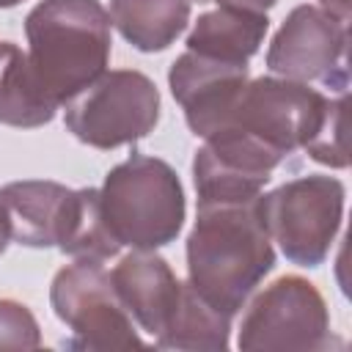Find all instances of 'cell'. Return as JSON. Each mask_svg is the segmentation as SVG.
<instances>
[{
    "label": "cell",
    "instance_id": "cell-1",
    "mask_svg": "<svg viewBox=\"0 0 352 352\" xmlns=\"http://www.w3.org/2000/svg\"><path fill=\"white\" fill-rule=\"evenodd\" d=\"M275 267L261 195L239 204H198L187 236V283L234 316Z\"/></svg>",
    "mask_w": 352,
    "mask_h": 352
},
{
    "label": "cell",
    "instance_id": "cell-3",
    "mask_svg": "<svg viewBox=\"0 0 352 352\" xmlns=\"http://www.w3.org/2000/svg\"><path fill=\"white\" fill-rule=\"evenodd\" d=\"M99 198L107 228L121 248L157 250L182 234L187 214L184 187L176 170L160 157L132 151L110 168Z\"/></svg>",
    "mask_w": 352,
    "mask_h": 352
},
{
    "label": "cell",
    "instance_id": "cell-22",
    "mask_svg": "<svg viewBox=\"0 0 352 352\" xmlns=\"http://www.w3.org/2000/svg\"><path fill=\"white\" fill-rule=\"evenodd\" d=\"M319 8H324L327 14H333L336 19L349 25V14H352V0H319Z\"/></svg>",
    "mask_w": 352,
    "mask_h": 352
},
{
    "label": "cell",
    "instance_id": "cell-7",
    "mask_svg": "<svg viewBox=\"0 0 352 352\" xmlns=\"http://www.w3.org/2000/svg\"><path fill=\"white\" fill-rule=\"evenodd\" d=\"M242 308L236 346L245 352H316L330 344L327 302L308 278L280 275Z\"/></svg>",
    "mask_w": 352,
    "mask_h": 352
},
{
    "label": "cell",
    "instance_id": "cell-12",
    "mask_svg": "<svg viewBox=\"0 0 352 352\" xmlns=\"http://www.w3.org/2000/svg\"><path fill=\"white\" fill-rule=\"evenodd\" d=\"M113 286L132 322L154 341L170 324L184 283L157 250H132L110 272Z\"/></svg>",
    "mask_w": 352,
    "mask_h": 352
},
{
    "label": "cell",
    "instance_id": "cell-4",
    "mask_svg": "<svg viewBox=\"0 0 352 352\" xmlns=\"http://www.w3.org/2000/svg\"><path fill=\"white\" fill-rule=\"evenodd\" d=\"M66 129L91 148H118L154 132L160 121V91L138 69L99 74L63 104Z\"/></svg>",
    "mask_w": 352,
    "mask_h": 352
},
{
    "label": "cell",
    "instance_id": "cell-24",
    "mask_svg": "<svg viewBox=\"0 0 352 352\" xmlns=\"http://www.w3.org/2000/svg\"><path fill=\"white\" fill-rule=\"evenodd\" d=\"M22 0H0V8H14V6H19Z\"/></svg>",
    "mask_w": 352,
    "mask_h": 352
},
{
    "label": "cell",
    "instance_id": "cell-2",
    "mask_svg": "<svg viewBox=\"0 0 352 352\" xmlns=\"http://www.w3.org/2000/svg\"><path fill=\"white\" fill-rule=\"evenodd\" d=\"M110 25L99 0H41L25 16L30 69L58 107L107 72Z\"/></svg>",
    "mask_w": 352,
    "mask_h": 352
},
{
    "label": "cell",
    "instance_id": "cell-20",
    "mask_svg": "<svg viewBox=\"0 0 352 352\" xmlns=\"http://www.w3.org/2000/svg\"><path fill=\"white\" fill-rule=\"evenodd\" d=\"M41 346V330L25 302L0 300V349H36Z\"/></svg>",
    "mask_w": 352,
    "mask_h": 352
},
{
    "label": "cell",
    "instance_id": "cell-17",
    "mask_svg": "<svg viewBox=\"0 0 352 352\" xmlns=\"http://www.w3.org/2000/svg\"><path fill=\"white\" fill-rule=\"evenodd\" d=\"M231 336V316L206 302L190 283L182 289V300L165 333L154 341L160 349L187 352H226Z\"/></svg>",
    "mask_w": 352,
    "mask_h": 352
},
{
    "label": "cell",
    "instance_id": "cell-19",
    "mask_svg": "<svg viewBox=\"0 0 352 352\" xmlns=\"http://www.w3.org/2000/svg\"><path fill=\"white\" fill-rule=\"evenodd\" d=\"M344 110H346V94H333L319 132L302 148L314 162L327 165V168H346L349 165L346 138H344Z\"/></svg>",
    "mask_w": 352,
    "mask_h": 352
},
{
    "label": "cell",
    "instance_id": "cell-10",
    "mask_svg": "<svg viewBox=\"0 0 352 352\" xmlns=\"http://www.w3.org/2000/svg\"><path fill=\"white\" fill-rule=\"evenodd\" d=\"M286 157L239 126H223L204 138L192 160L198 204L253 201Z\"/></svg>",
    "mask_w": 352,
    "mask_h": 352
},
{
    "label": "cell",
    "instance_id": "cell-9",
    "mask_svg": "<svg viewBox=\"0 0 352 352\" xmlns=\"http://www.w3.org/2000/svg\"><path fill=\"white\" fill-rule=\"evenodd\" d=\"M333 94H322L305 82L286 77L248 80L236 110L226 126H239L283 157L305 148L319 132Z\"/></svg>",
    "mask_w": 352,
    "mask_h": 352
},
{
    "label": "cell",
    "instance_id": "cell-13",
    "mask_svg": "<svg viewBox=\"0 0 352 352\" xmlns=\"http://www.w3.org/2000/svg\"><path fill=\"white\" fill-rule=\"evenodd\" d=\"M11 239L25 248H58L72 187L50 179H22L0 187Z\"/></svg>",
    "mask_w": 352,
    "mask_h": 352
},
{
    "label": "cell",
    "instance_id": "cell-21",
    "mask_svg": "<svg viewBox=\"0 0 352 352\" xmlns=\"http://www.w3.org/2000/svg\"><path fill=\"white\" fill-rule=\"evenodd\" d=\"M198 3H217V6H228V8H245V11L267 14L278 0H198Z\"/></svg>",
    "mask_w": 352,
    "mask_h": 352
},
{
    "label": "cell",
    "instance_id": "cell-8",
    "mask_svg": "<svg viewBox=\"0 0 352 352\" xmlns=\"http://www.w3.org/2000/svg\"><path fill=\"white\" fill-rule=\"evenodd\" d=\"M349 25L319 6L302 3L289 11L267 50V69L275 77L319 82L330 94H346L349 85Z\"/></svg>",
    "mask_w": 352,
    "mask_h": 352
},
{
    "label": "cell",
    "instance_id": "cell-14",
    "mask_svg": "<svg viewBox=\"0 0 352 352\" xmlns=\"http://www.w3.org/2000/svg\"><path fill=\"white\" fill-rule=\"evenodd\" d=\"M267 30H270L267 14L217 6L214 11H204L192 22V30L187 36V50L228 63H248L264 44Z\"/></svg>",
    "mask_w": 352,
    "mask_h": 352
},
{
    "label": "cell",
    "instance_id": "cell-6",
    "mask_svg": "<svg viewBox=\"0 0 352 352\" xmlns=\"http://www.w3.org/2000/svg\"><path fill=\"white\" fill-rule=\"evenodd\" d=\"M50 302L55 316L72 330L66 341L69 349L99 352L143 346L102 261L74 258V264L60 267L50 286Z\"/></svg>",
    "mask_w": 352,
    "mask_h": 352
},
{
    "label": "cell",
    "instance_id": "cell-16",
    "mask_svg": "<svg viewBox=\"0 0 352 352\" xmlns=\"http://www.w3.org/2000/svg\"><path fill=\"white\" fill-rule=\"evenodd\" d=\"M110 22L140 52L168 50L190 22V0H110Z\"/></svg>",
    "mask_w": 352,
    "mask_h": 352
},
{
    "label": "cell",
    "instance_id": "cell-11",
    "mask_svg": "<svg viewBox=\"0 0 352 352\" xmlns=\"http://www.w3.org/2000/svg\"><path fill=\"white\" fill-rule=\"evenodd\" d=\"M248 80V63H228L192 50H184L168 72L170 94L195 138H209L231 121Z\"/></svg>",
    "mask_w": 352,
    "mask_h": 352
},
{
    "label": "cell",
    "instance_id": "cell-5",
    "mask_svg": "<svg viewBox=\"0 0 352 352\" xmlns=\"http://www.w3.org/2000/svg\"><path fill=\"white\" fill-rule=\"evenodd\" d=\"M346 190L336 176L311 173L261 195L270 239L297 267H319L341 228Z\"/></svg>",
    "mask_w": 352,
    "mask_h": 352
},
{
    "label": "cell",
    "instance_id": "cell-18",
    "mask_svg": "<svg viewBox=\"0 0 352 352\" xmlns=\"http://www.w3.org/2000/svg\"><path fill=\"white\" fill-rule=\"evenodd\" d=\"M58 250L72 258H91V261H107L118 256L121 245L107 228L102 198L96 187L72 190V201L66 209L63 231L58 239Z\"/></svg>",
    "mask_w": 352,
    "mask_h": 352
},
{
    "label": "cell",
    "instance_id": "cell-23",
    "mask_svg": "<svg viewBox=\"0 0 352 352\" xmlns=\"http://www.w3.org/2000/svg\"><path fill=\"white\" fill-rule=\"evenodd\" d=\"M8 239H11V223H8V212H6V206L0 201V256L8 248Z\"/></svg>",
    "mask_w": 352,
    "mask_h": 352
},
{
    "label": "cell",
    "instance_id": "cell-15",
    "mask_svg": "<svg viewBox=\"0 0 352 352\" xmlns=\"http://www.w3.org/2000/svg\"><path fill=\"white\" fill-rule=\"evenodd\" d=\"M58 104L38 85L28 52L14 41H0V124L36 129L55 118Z\"/></svg>",
    "mask_w": 352,
    "mask_h": 352
}]
</instances>
